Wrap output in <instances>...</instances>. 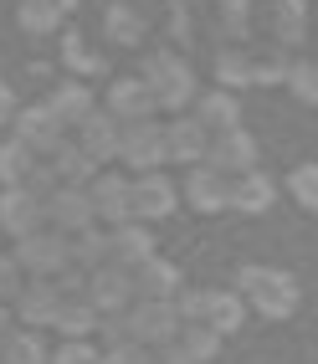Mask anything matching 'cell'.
I'll return each mask as SVG.
<instances>
[{
  "mask_svg": "<svg viewBox=\"0 0 318 364\" xmlns=\"http://www.w3.org/2000/svg\"><path fill=\"white\" fill-rule=\"evenodd\" d=\"M21 262V272H31V277H57L72 267V252H67V231H31V236H16V252Z\"/></svg>",
  "mask_w": 318,
  "mask_h": 364,
  "instance_id": "obj_3",
  "label": "cell"
},
{
  "mask_svg": "<svg viewBox=\"0 0 318 364\" xmlns=\"http://www.w3.org/2000/svg\"><path fill=\"white\" fill-rule=\"evenodd\" d=\"M88 298L97 303V313H124L139 293H134V272L118 262H103L88 272Z\"/></svg>",
  "mask_w": 318,
  "mask_h": 364,
  "instance_id": "obj_12",
  "label": "cell"
},
{
  "mask_svg": "<svg viewBox=\"0 0 318 364\" xmlns=\"http://www.w3.org/2000/svg\"><path fill=\"white\" fill-rule=\"evenodd\" d=\"M175 313H180V323H201L206 318V287H180V293H175Z\"/></svg>",
  "mask_w": 318,
  "mask_h": 364,
  "instance_id": "obj_41",
  "label": "cell"
},
{
  "mask_svg": "<svg viewBox=\"0 0 318 364\" xmlns=\"http://www.w3.org/2000/svg\"><path fill=\"white\" fill-rule=\"evenodd\" d=\"M211 149V129L195 113H175L164 124V159L169 164H201Z\"/></svg>",
  "mask_w": 318,
  "mask_h": 364,
  "instance_id": "obj_10",
  "label": "cell"
},
{
  "mask_svg": "<svg viewBox=\"0 0 318 364\" xmlns=\"http://www.w3.org/2000/svg\"><path fill=\"white\" fill-rule=\"evenodd\" d=\"M62 57H67V72H72V77H83V82H92V77H103V57H97L92 46L83 41V36H67V46H62Z\"/></svg>",
  "mask_w": 318,
  "mask_h": 364,
  "instance_id": "obj_33",
  "label": "cell"
},
{
  "mask_svg": "<svg viewBox=\"0 0 318 364\" xmlns=\"http://www.w3.org/2000/svg\"><path fill=\"white\" fill-rule=\"evenodd\" d=\"M180 200L190 210H201V215H216V210H226L231 205V175H221L216 164H190V175L180 185Z\"/></svg>",
  "mask_w": 318,
  "mask_h": 364,
  "instance_id": "obj_6",
  "label": "cell"
},
{
  "mask_svg": "<svg viewBox=\"0 0 318 364\" xmlns=\"http://www.w3.org/2000/svg\"><path fill=\"white\" fill-rule=\"evenodd\" d=\"M0 364H52V354H46V338H41V328H21V333H6V338H0Z\"/></svg>",
  "mask_w": 318,
  "mask_h": 364,
  "instance_id": "obj_27",
  "label": "cell"
},
{
  "mask_svg": "<svg viewBox=\"0 0 318 364\" xmlns=\"http://www.w3.org/2000/svg\"><path fill=\"white\" fill-rule=\"evenodd\" d=\"M16 139L26 144V149H36V154H52L57 144H62V118L46 108V103H31V108H16Z\"/></svg>",
  "mask_w": 318,
  "mask_h": 364,
  "instance_id": "obj_15",
  "label": "cell"
},
{
  "mask_svg": "<svg viewBox=\"0 0 318 364\" xmlns=\"http://www.w3.org/2000/svg\"><path fill=\"white\" fill-rule=\"evenodd\" d=\"M211 134H221V129H236L241 124V103H236V92L231 87H216V92H195V108H190Z\"/></svg>",
  "mask_w": 318,
  "mask_h": 364,
  "instance_id": "obj_23",
  "label": "cell"
},
{
  "mask_svg": "<svg viewBox=\"0 0 318 364\" xmlns=\"http://www.w3.org/2000/svg\"><path fill=\"white\" fill-rule=\"evenodd\" d=\"M118 159H124L129 169H159L164 164V124H154V118H134V124H124V134H118Z\"/></svg>",
  "mask_w": 318,
  "mask_h": 364,
  "instance_id": "obj_5",
  "label": "cell"
},
{
  "mask_svg": "<svg viewBox=\"0 0 318 364\" xmlns=\"http://www.w3.org/2000/svg\"><path fill=\"white\" fill-rule=\"evenodd\" d=\"M31 169H36V149H26L21 139L0 144V185H26Z\"/></svg>",
  "mask_w": 318,
  "mask_h": 364,
  "instance_id": "obj_32",
  "label": "cell"
},
{
  "mask_svg": "<svg viewBox=\"0 0 318 364\" xmlns=\"http://www.w3.org/2000/svg\"><path fill=\"white\" fill-rule=\"evenodd\" d=\"M303 16H308L303 0H272V31H277L282 46L287 41H303Z\"/></svg>",
  "mask_w": 318,
  "mask_h": 364,
  "instance_id": "obj_34",
  "label": "cell"
},
{
  "mask_svg": "<svg viewBox=\"0 0 318 364\" xmlns=\"http://www.w3.org/2000/svg\"><path fill=\"white\" fill-rule=\"evenodd\" d=\"M57 303H62L57 282H52V277H36V282H26V287L16 293L11 313H16L26 328H52V323H57Z\"/></svg>",
  "mask_w": 318,
  "mask_h": 364,
  "instance_id": "obj_14",
  "label": "cell"
},
{
  "mask_svg": "<svg viewBox=\"0 0 318 364\" xmlns=\"http://www.w3.org/2000/svg\"><path fill=\"white\" fill-rule=\"evenodd\" d=\"M103 26H108V41H118V46H139L144 41V16L134 11V6H108V16H103Z\"/></svg>",
  "mask_w": 318,
  "mask_h": 364,
  "instance_id": "obj_31",
  "label": "cell"
},
{
  "mask_svg": "<svg viewBox=\"0 0 318 364\" xmlns=\"http://www.w3.org/2000/svg\"><path fill=\"white\" fill-rule=\"evenodd\" d=\"M108 113L118 118V124L154 118V92H149V82H144V72H139V77H118L108 87Z\"/></svg>",
  "mask_w": 318,
  "mask_h": 364,
  "instance_id": "obj_18",
  "label": "cell"
},
{
  "mask_svg": "<svg viewBox=\"0 0 318 364\" xmlns=\"http://www.w3.org/2000/svg\"><path fill=\"white\" fill-rule=\"evenodd\" d=\"M149 257H154V231H144V221L129 215V221H118L108 231V262H118V267H129V272H134V267L149 262Z\"/></svg>",
  "mask_w": 318,
  "mask_h": 364,
  "instance_id": "obj_16",
  "label": "cell"
},
{
  "mask_svg": "<svg viewBox=\"0 0 318 364\" xmlns=\"http://www.w3.org/2000/svg\"><path fill=\"white\" fill-rule=\"evenodd\" d=\"M206 164H216L221 175H247V169H257V139L247 129H221L211 134V149H206Z\"/></svg>",
  "mask_w": 318,
  "mask_h": 364,
  "instance_id": "obj_13",
  "label": "cell"
},
{
  "mask_svg": "<svg viewBox=\"0 0 318 364\" xmlns=\"http://www.w3.org/2000/svg\"><path fill=\"white\" fill-rule=\"evenodd\" d=\"M41 210H46V226H52V231H67V236L97 221V215H92V196H88V185H57L52 196L41 200Z\"/></svg>",
  "mask_w": 318,
  "mask_h": 364,
  "instance_id": "obj_8",
  "label": "cell"
},
{
  "mask_svg": "<svg viewBox=\"0 0 318 364\" xmlns=\"http://www.w3.org/2000/svg\"><path fill=\"white\" fill-rule=\"evenodd\" d=\"M103 364H154V344H139V338H124V344H108Z\"/></svg>",
  "mask_w": 318,
  "mask_h": 364,
  "instance_id": "obj_39",
  "label": "cell"
},
{
  "mask_svg": "<svg viewBox=\"0 0 318 364\" xmlns=\"http://www.w3.org/2000/svg\"><path fill=\"white\" fill-rule=\"evenodd\" d=\"M72 6H78V0H62V11H72Z\"/></svg>",
  "mask_w": 318,
  "mask_h": 364,
  "instance_id": "obj_47",
  "label": "cell"
},
{
  "mask_svg": "<svg viewBox=\"0 0 318 364\" xmlns=\"http://www.w3.org/2000/svg\"><path fill=\"white\" fill-rule=\"evenodd\" d=\"M52 364H103V349L92 338H67L62 349H52Z\"/></svg>",
  "mask_w": 318,
  "mask_h": 364,
  "instance_id": "obj_38",
  "label": "cell"
},
{
  "mask_svg": "<svg viewBox=\"0 0 318 364\" xmlns=\"http://www.w3.org/2000/svg\"><path fill=\"white\" fill-rule=\"evenodd\" d=\"M46 164L57 169V180H62V185H88V180L97 175V164L88 159V149H83V144H67V139L57 144L52 154H46Z\"/></svg>",
  "mask_w": 318,
  "mask_h": 364,
  "instance_id": "obj_25",
  "label": "cell"
},
{
  "mask_svg": "<svg viewBox=\"0 0 318 364\" xmlns=\"http://www.w3.org/2000/svg\"><path fill=\"white\" fill-rule=\"evenodd\" d=\"M282 77H287L282 46H272V52H252V82H282Z\"/></svg>",
  "mask_w": 318,
  "mask_h": 364,
  "instance_id": "obj_37",
  "label": "cell"
},
{
  "mask_svg": "<svg viewBox=\"0 0 318 364\" xmlns=\"http://www.w3.org/2000/svg\"><path fill=\"white\" fill-rule=\"evenodd\" d=\"M62 0H16V21H21V31H31V36H46V31H57V21H62Z\"/></svg>",
  "mask_w": 318,
  "mask_h": 364,
  "instance_id": "obj_29",
  "label": "cell"
},
{
  "mask_svg": "<svg viewBox=\"0 0 318 364\" xmlns=\"http://www.w3.org/2000/svg\"><path fill=\"white\" fill-rule=\"evenodd\" d=\"M180 333V313L175 298H134L129 303V338L139 344H164V338Z\"/></svg>",
  "mask_w": 318,
  "mask_h": 364,
  "instance_id": "obj_4",
  "label": "cell"
},
{
  "mask_svg": "<svg viewBox=\"0 0 318 364\" xmlns=\"http://www.w3.org/2000/svg\"><path fill=\"white\" fill-rule=\"evenodd\" d=\"M97 333H103V349L124 344V338H129V308L124 313H103V318H97Z\"/></svg>",
  "mask_w": 318,
  "mask_h": 364,
  "instance_id": "obj_43",
  "label": "cell"
},
{
  "mask_svg": "<svg viewBox=\"0 0 318 364\" xmlns=\"http://www.w3.org/2000/svg\"><path fill=\"white\" fill-rule=\"evenodd\" d=\"M154 364H190V354L180 349V338H164V344H154Z\"/></svg>",
  "mask_w": 318,
  "mask_h": 364,
  "instance_id": "obj_44",
  "label": "cell"
},
{
  "mask_svg": "<svg viewBox=\"0 0 318 364\" xmlns=\"http://www.w3.org/2000/svg\"><path fill=\"white\" fill-rule=\"evenodd\" d=\"M88 196H92V215L97 221H129L134 215V180L129 175H118V169H97V175L88 180Z\"/></svg>",
  "mask_w": 318,
  "mask_h": 364,
  "instance_id": "obj_7",
  "label": "cell"
},
{
  "mask_svg": "<svg viewBox=\"0 0 318 364\" xmlns=\"http://www.w3.org/2000/svg\"><path fill=\"white\" fill-rule=\"evenodd\" d=\"M180 287H185L180 267H175V262H164L159 252H154L149 262H139V267H134V293H139V298H175Z\"/></svg>",
  "mask_w": 318,
  "mask_h": 364,
  "instance_id": "obj_20",
  "label": "cell"
},
{
  "mask_svg": "<svg viewBox=\"0 0 318 364\" xmlns=\"http://www.w3.org/2000/svg\"><path fill=\"white\" fill-rule=\"evenodd\" d=\"M6 118H16V92L0 82V124H6Z\"/></svg>",
  "mask_w": 318,
  "mask_h": 364,
  "instance_id": "obj_45",
  "label": "cell"
},
{
  "mask_svg": "<svg viewBox=\"0 0 318 364\" xmlns=\"http://www.w3.org/2000/svg\"><path fill=\"white\" fill-rule=\"evenodd\" d=\"M236 293L247 298L252 313H262V318H292L298 313V282H292V272H282V267H241L236 272Z\"/></svg>",
  "mask_w": 318,
  "mask_h": 364,
  "instance_id": "obj_1",
  "label": "cell"
},
{
  "mask_svg": "<svg viewBox=\"0 0 318 364\" xmlns=\"http://www.w3.org/2000/svg\"><path fill=\"white\" fill-rule=\"evenodd\" d=\"M272 200H277V180H272V175H262V169L231 175V205H226V210L262 215V210H272Z\"/></svg>",
  "mask_w": 318,
  "mask_h": 364,
  "instance_id": "obj_19",
  "label": "cell"
},
{
  "mask_svg": "<svg viewBox=\"0 0 318 364\" xmlns=\"http://www.w3.org/2000/svg\"><path fill=\"white\" fill-rule=\"evenodd\" d=\"M11 318H16V313H11V303H0V338L11 333Z\"/></svg>",
  "mask_w": 318,
  "mask_h": 364,
  "instance_id": "obj_46",
  "label": "cell"
},
{
  "mask_svg": "<svg viewBox=\"0 0 318 364\" xmlns=\"http://www.w3.org/2000/svg\"><path fill=\"white\" fill-rule=\"evenodd\" d=\"M26 287V272H21L16 257H0V303H16V293Z\"/></svg>",
  "mask_w": 318,
  "mask_h": 364,
  "instance_id": "obj_42",
  "label": "cell"
},
{
  "mask_svg": "<svg viewBox=\"0 0 318 364\" xmlns=\"http://www.w3.org/2000/svg\"><path fill=\"white\" fill-rule=\"evenodd\" d=\"M282 82L292 87V98H298V103L318 108V62H287V77Z\"/></svg>",
  "mask_w": 318,
  "mask_h": 364,
  "instance_id": "obj_35",
  "label": "cell"
},
{
  "mask_svg": "<svg viewBox=\"0 0 318 364\" xmlns=\"http://www.w3.org/2000/svg\"><path fill=\"white\" fill-rule=\"evenodd\" d=\"M216 82L221 87H252V46L241 41H226L221 52H216Z\"/></svg>",
  "mask_w": 318,
  "mask_h": 364,
  "instance_id": "obj_26",
  "label": "cell"
},
{
  "mask_svg": "<svg viewBox=\"0 0 318 364\" xmlns=\"http://www.w3.org/2000/svg\"><path fill=\"white\" fill-rule=\"evenodd\" d=\"M118 134H124V124H118L108 108H92L83 124H78V144L88 149V159H92V164H103V159H113V154H118Z\"/></svg>",
  "mask_w": 318,
  "mask_h": 364,
  "instance_id": "obj_17",
  "label": "cell"
},
{
  "mask_svg": "<svg viewBox=\"0 0 318 364\" xmlns=\"http://www.w3.org/2000/svg\"><path fill=\"white\" fill-rule=\"evenodd\" d=\"M97 303L88 298V293H62V303H57V333H67V338H92L97 333Z\"/></svg>",
  "mask_w": 318,
  "mask_h": 364,
  "instance_id": "obj_21",
  "label": "cell"
},
{
  "mask_svg": "<svg viewBox=\"0 0 318 364\" xmlns=\"http://www.w3.org/2000/svg\"><path fill=\"white\" fill-rule=\"evenodd\" d=\"M287 190H292V200H298L303 210H318V159H308V164H298L287 175Z\"/></svg>",
  "mask_w": 318,
  "mask_h": 364,
  "instance_id": "obj_36",
  "label": "cell"
},
{
  "mask_svg": "<svg viewBox=\"0 0 318 364\" xmlns=\"http://www.w3.org/2000/svg\"><path fill=\"white\" fill-rule=\"evenodd\" d=\"M180 349L190 354V364H211L216 354H221V333H216L211 323H180Z\"/></svg>",
  "mask_w": 318,
  "mask_h": 364,
  "instance_id": "obj_30",
  "label": "cell"
},
{
  "mask_svg": "<svg viewBox=\"0 0 318 364\" xmlns=\"http://www.w3.org/2000/svg\"><path fill=\"white\" fill-rule=\"evenodd\" d=\"M36 226H46L41 196L31 185H6V190H0V231L16 241V236H31Z\"/></svg>",
  "mask_w": 318,
  "mask_h": 364,
  "instance_id": "obj_9",
  "label": "cell"
},
{
  "mask_svg": "<svg viewBox=\"0 0 318 364\" xmlns=\"http://www.w3.org/2000/svg\"><path fill=\"white\" fill-rule=\"evenodd\" d=\"M201 323H211L216 333H236L241 323H247V298H241L236 293V287H211V293H206V318Z\"/></svg>",
  "mask_w": 318,
  "mask_h": 364,
  "instance_id": "obj_22",
  "label": "cell"
},
{
  "mask_svg": "<svg viewBox=\"0 0 318 364\" xmlns=\"http://www.w3.org/2000/svg\"><path fill=\"white\" fill-rule=\"evenodd\" d=\"M67 252H72V267L92 272V267L108 262V231H97V221L83 226V231H72V236H67Z\"/></svg>",
  "mask_w": 318,
  "mask_h": 364,
  "instance_id": "obj_28",
  "label": "cell"
},
{
  "mask_svg": "<svg viewBox=\"0 0 318 364\" xmlns=\"http://www.w3.org/2000/svg\"><path fill=\"white\" fill-rule=\"evenodd\" d=\"M46 108H52V113L62 118V129H78V124H83V118H88V113H92L97 103H92L88 82L78 77V82H62V87L52 92V98H46Z\"/></svg>",
  "mask_w": 318,
  "mask_h": 364,
  "instance_id": "obj_24",
  "label": "cell"
},
{
  "mask_svg": "<svg viewBox=\"0 0 318 364\" xmlns=\"http://www.w3.org/2000/svg\"><path fill=\"white\" fill-rule=\"evenodd\" d=\"M247 26H252V6L247 0H221V31L236 41V36H247Z\"/></svg>",
  "mask_w": 318,
  "mask_h": 364,
  "instance_id": "obj_40",
  "label": "cell"
},
{
  "mask_svg": "<svg viewBox=\"0 0 318 364\" xmlns=\"http://www.w3.org/2000/svg\"><path fill=\"white\" fill-rule=\"evenodd\" d=\"M180 205V185L159 175V169H144L134 180V221H164V215H175Z\"/></svg>",
  "mask_w": 318,
  "mask_h": 364,
  "instance_id": "obj_11",
  "label": "cell"
},
{
  "mask_svg": "<svg viewBox=\"0 0 318 364\" xmlns=\"http://www.w3.org/2000/svg\"><path fill=\"white\" fill-rule=\"evenodd\" d=\"M144 82L154 92V108H169V113H185L195 103V67L180 57V52H154L149 67H144Z\"/></svg>",
  "mask_w": 318,
  "mask_h": 364,
  "instance_id": "obj_2",
  "label": "cell"
}]
</instances>
